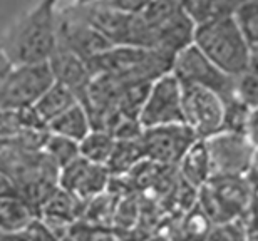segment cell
<instances>
[{"label":"cell","instance_id":"d6986e66","mask_svg":"<svg viewBox=\"0 0 258 241\" xmlns=\"http://www.w3.org/2000/svg\"><path fill=\"white\" fill-rule=\"evenodd\" d=\"M144 161L141 144L138 141H116L114 151L106 168L112 178L129 176Z\"/></svg>","mask_w":258,"mask_h":241},{"label":"cell","instance_id":"44dd1931","mask_svg":"<svg viewBox=\"0 0 258 241\" xmlns=\"http://www.w3.org/2000/svg\"><path fill=\"white\" fill-rule=\"evenodd\" d=\"M37 216L27 203L22 199H7L0 201V231L20 233Z\"/></svg>","mask_w":258,"mask_h":241},{"label":"cell","instance_id":"8992f818","mask_svg":"<svg viewBox=\"0 0 258 241\" xmlns=\"http://www.w3.org/2000/svg\"><path fill=\"white\" fill-rule=\"evenodd\" d=\"M171 74L179 81V84L208 89L223 102L236 97V79L221 72L193 44L174 55Z\"/></svg>","mask_w":258,"mask_h":241},{"label":"cell","instance_id":"7a4b0ae2","mask_svg":"<svg viewBox=\"0 0 258 241\" xmlns=\"http://www.w3.org/2000/svg\"><path fill=\"white\" fill-rule=\"evenodd\" d=\"M173 55L153 49L121 45L112 47L91 60L89 69L94 75H106L121 84H153L171 72Z\"/></svg>","mask_w":258,"mask_h":241},{"label":"cell","instance_id":"52a82bcc","mask_svg":"<svg viewBox=\"0 0 258 241\" xmlns=\"http://www.w3.org/2000/svg\"><path fill=\"white\" fill-rule=\"evenodd\" d=\"M211 171L221 176H246L255 166L258 151L246 134L221 131L205 141Z\"/></svg>","mask_w":258,"mask_h":241},{"label":"cell","instance_id":"3957f363","mask_svg":"<svg viewBox=\"0 0 258 241\" xmlns=\"http://www.w3.org/2000/svg\"><path fill=\"white\" fill-rule=\"evenodd\" d=\"M193 45L230 77H240L250 65L251 47L236 24L235 15L196 27Z\"/></svg>","mask_w":258,"mask_h":241},{"label":"cell","instance_id":"5bb4252c","mask_svg":"<svg viewBox=\"0 0 258 241\" xmlns=\"http://www.w3.org/2000/svg\"><path fill=\"white\" fill-rule=\"evenodd\" d=\"M49 67L54 75V82L74 92L79 102L84 101L92 82V72L84 60L57 45V50L49 60Z\"/></svg>","mask_w":258,"mask_h":241},{"label":"cell","instance_id":"f546056e","mask_svg":"<svg viewBox=\"0 0 258 241\" xmlns=\"http://www.w3.org/2000/svg\"><path fill=\"white\" fill-rule=\"evenodd\" d=\"M0 241H29V239L22 231H20V233H4V231H0Z\"/></svg>","mask_w":258,"mask_h":241},{"label":"cell","instance_id":"cb8c5ba5","mask_svg":"<svg viewBox=\"0 0 258 241\" xmlns=\"http://www.w3.org/2000/svg\"><path fill=\"white\" fill-rule=\"evenodd\" d=\"M235 20L243 32L250 47L258 45V0L240 2L235 12Z\"/></svg>","mask_w":258,"mask_h":241},{"label":"cell","instance_id":"d4e9b609","mask_svg":"<svg viewBox=\"0 0 258 241\" xmlns=\"http://www.w3.org/2000/svg\"><path fill=\"white\" fill-rule=\"evenodd\" d=\"M67 241H121L112 228L107 226H94V224L76 221L69 228V233L64 238Z\"/></svg>","mask_w":258,"mask_h":241},{"label":"cell","instance_id":"4fadbf2b","mask_svg":"<svg viewBox=\"0 0 258 241\" xmlns=\"http://www.w3.org/2000/svg\"><path fill=\"white\" fill-rule=\"evenodd\" d=\"M111 179L112 176L106 166L77 157L59 171L57 184L60 189L71 193L77 199L89 203L91 199L101 196L109 189Z\"/></svg>","mask_w":258,"mask_h":241},{"label":"cell","instance_id":"277c9868","mask_svg":"<svg viewBox=\"0 0 258 241\" xmlns=\"http://www.w3.org/2000/svg\"><path fill=\"white\" fill-rule=\"evenodd\" d=\"M149 37V49L176 55L193 44L195 24L181 2H144L138 12Z\"/></svg>","mask_w":258,"mask_h":241},{"label":"cell","instance_id":"f1b7e54d","mask_svg":"<svg viewBox=\"0 0 258 241\" xmlns=\"http://www.w3.org/2000/svg\"><path fill=\"white\" fill-rule=\"evenodd\" d=\"M14 70V65L12 62L7 59V55L2 52V49H0V87L4 86V82L7 81V77L10 75V72Z\"/></svg>","mask_w":258,"mask_h":241},{"label":"cell","instance_id":"9a60e30c","mask_svg":"<svg viewBox=\"0 0 258 241\" xmlns=\"http://www.w3.org/2000/svg\"><path fill=\"white\" fill-rule=\"evenodd\" d=\"M179 174H181L183 183L198 191L203 188L210 178L213 176L211 171V163L208 151H206L205 141H196L195 144L189 147V151L184 154V157L179 163Z\"/></svg>","mask_w":258,"mask_h":241},{"label":"cell","instance_id":"5b68a950","mask_svg":"<svg viewBox=\"0 0 258 241\" xmlns=\"http://www.w3.org/2000/svg\"><path fill=\"white\" fill-rule=\"evenodd\" d=\"M200 209L210 223H233L250 206L251 184L246 176H221L215 174L203 188L198 189Z\"/></svg>","mask_w":258,"mask_h":241},{"label":"cell","instance_id":"4316f807","mask_svg":"<svg viewBox=\"0 0 258 241\" xmlns=\"http://www.w3.org/2000/svg\"><path fill=\"white\" fill-rule=\"evenodd\" d=\"M29 241H59V238L50 231L49 226L45 224L39 216H35L32 221L27 224V228L22 231Z\"/></svg>","mask_w":258,"mask_h":241},{"label":"cell","instance_id":"2e32d148","mask_svg":"<svg viewBox=\"0 0 258 241\" xmlns=\"http://www.w3.org/2000/svg\"><path fill=\"white\" fill-rule=\"evenodd\" d=\"M181 4L195 27H200V25L216 22L226 17H233L240 2L236 0H193V2Z\"/></svg>","mask_w":258,"mask_h":241},{"label":"cell","instance_id":"7c38bea8","mask_svg":"<svg viewBox=\"0 0 258 241\" xmlns=\"http://www.w3.org/2000/svg\"><path fill=\"white\" fill-rule=\"evenodd\" d=\"M57 45L89 64L112 49L109 40L72 12L69 5L57 9Z\"/></svg>","mask_w":258,"mask_h":241},{"label":"cell","instance_id":"484cf974","mask_svg":"<svg viewBox=\"0 0 258 241\" xmlns=\"http://www.w3.org/2000/svg\"><path fill=\"white\" fill-rule=\"evenodd\" d=\"M25 131L22 112L0 109V142L17 139Z\"/></svg>","mask_w":258,"mask_h":241},{"label":"cell","instance_id":"8fae6325","mask_svg":"<svg viewBox=\"0 0 258 241\" xmlns=\"http://www.w3.org/2000/svg\"><path fill=\"white\" fill-rule=\"evenodd\" d=\"M139 122L144 129L184 124L181 84L171 72L154 81L149 87L148 97L139 112Z\"/></svg>","mask_w":258,"mask_h":241},{"label":"cell","instance_id":"7402d4cb","mask_svg":"<svg viewBox=\"0 0 258 241\" xmlns=\"http://www.w3.org/2000/svg\"><path fill=\"white\" fill-rule=\"evenodd\" d=\"M42 152L59 171L62 168H66L67 164L76 161L77 157H81L79 142L71 141V139H67V137L57 136V134H50V132H49L47 139H45Z\"/></svg>","mask_w":258,"mask_h":241},{"label":"cell","instance_id":"ac0fdd59","mask_svg":"<svg viewBox=\"0 0 258 241\" xmlns=\"http://www.w3.org/2000/svg\"><path fill=\"white\" fill-rule=\"evenodd\" d=\"M77 97L74 92H71L67 87L62 84L54 82L52 86L45 91V94L37 101V104L34 106V109L37 111V114L42 117V121L47 124L52 122L54 119H57L59 116H62L66 111H69L72 106L77 104Z\"/></svg>","mask_w":258,"mask_h":241},{"label":"cell","instance_id":"6da1fadb","mask_svg":"<svg viewBox=\"0 0 258 241\" xmlns=\"http://www.w3.org/2000/svg\"><path fill=\"white\" fill-rule=\"evenodd\" d=\"M0 49L14 67L49 64L57 50V4L39 2L0 35Z\"/></svg>","mask_w":258,"mask_h":241},{"label":"cell","instance_id":"4dcf8cb0","mask_svg":"<svg viewBox=\"0 0 258 241\" xmlns=\"http://www.w3.org/2000/svg\"><path fill=\"white\" fill-rule=\"evenodd\" d=\"M62 241H67V239H62Z\"/></svg>","mask_w":258,"mask_h":241},{"label":"cell","instance_id":"e0dca14e","mask_svg":"<svg viewBox=\"0 0 258 241\" xmlns=\"http://www.w3.org/2000/svg\"><path fill=\"white\" fill-rule=\"evenodd\" d=\"M91 131L92 127L89 114L81 102H77L76 106H72L69 111H66L62 116H59L57 119H54L49 124L50 134L62 136L76 142H81Z\"/></svg>","mask_w":258,"mask_h":241},{"label":"cell","instance_id":"ba28073f","mask_svg":"<svg viewBox=\"0 0 258 241\" xmlns=\"http://www.w3.org/2000/svg\"><path fill=\"white\" fill-rule=\"evenodd\" d=\"M52 84L54 75L49 64L14 67L0 87V109L22 111L34 107Z\"/></svg>","mask_w":258,"mask_h":241},{"label":"cell","instance_id":"ffe728a7","mask_svg":"<svg viewBox=\"0 0 258 241\" xmlns=\"http://www.w3.org/2000/svg\"><path fill=\"white\" fill-rule=\"evenodd\" d=\"M116 139L107 131H96L92 129L84 139L79 142L81 157L92 164H101L106 166L107 161L114 151Z\"/></svg>","mask_w":258,"mask_h":241},{"label":"cell","instance_id":"9c48e42d","mask_svg":"<svg viewBox=\"0 0 258 241\" xmlns=\"http://www.w3.org/2000/svg\"><path fill=\"white\" fill-rule=\"evenodd\" d=\"M181 99L184 124L200 141H206L223 131V101L215 92L181 84Z\"/></svg>","mask_w":258,"mask_h":241},{"label":"cell","instance_id":"83f0119b","mask_svg":"<svg viewBox=\"0 0 258 241\" xmlns=\"http://www.w3.org/2000/svg\"><path fill=\"white\" fill-rule=\"evenodd\" d=\"M7 199H20V191L17 183L9 174L0 171V201H7Z\"/></svg>","mask_w":258,"mask_h":241},{"label":"cell","instance_id":"603a6c76","mask_svg":"<svg viewBox=\"0 0 258 241\" xmlns=\"http://www.w3.org/2000/svg\"><path fill=\"white\" fill-rule=\"evenodd\" d=\"M236 96L250 109L258 107V45L251 47L250 65L246 72L236 77Z\"/></svg>","mask_w":258,"mask_h":241},{"label":"cell","instance_id":"30bf717a","mask_svg":"<svg viewBox=\"0 0 258 241\" xmlns=\"http://www.w3.org/2000/svg\"><path fill=\"white\" fill-rule=\"evenodd\" d=\"M196 141L200 139L186 124H173L144 129L139 144L144 161L158 166H179Z\"/></svg>","mask_w":258,"mask_h":241}]
</instances>
